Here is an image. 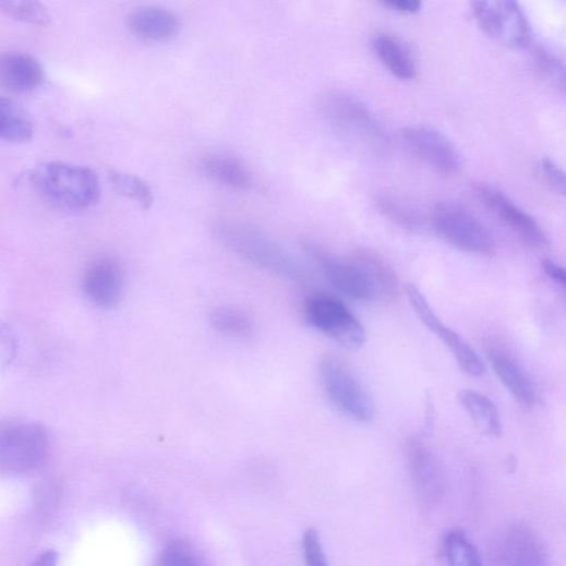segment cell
Returning a JSON list of instances; mask_svg holds the SVG:
<instances>
[{
    "instance_id": "cell-1",
    "label": "cell",
    "mask_w": 566,
    "mask_h": 566,
    "mask_svg": "<svg viewBox=\"0 0 566 566\" xmlns=\"http://www.w3.org/2000/svg\"><path fill=\"white\" fill-rule=\"evenodd\" d=\"M213 231L234 255L260 268L298 282L308 281V270L278 242L261 230L234 220L214 222Z\"/></svg>"
},
{
    "instance_id": "cell-2",
    "label": "cell",
    "mask_w": 566,
    "mask_h": 566,
    "mask_svg": "<svg viewBox=\"0 0 566 566\" xmlns=\"http://www.w3.org/2000/svg\"><path fill=\"white\" fill-rule=\"evenodd\" d=\"M39 194L53 206L67 212H81L95 206L101 196L97 174L87 167L50 161L32 176Z\"/></svg>"
},
{
    "instance_id": "cell-3",
    "label": "cell",
    "mask_w": 566,
    "mask_h": 566,
    "mask_svg": "<svg viewBox=\"0 0 566 566\" xmlns=\"http://www.w3.org/2000/svg\"><path fill=\"white\" fill-rule=\"evenodd\" d=\"M321 110L323 117L363 153L373 157L388 154L389 140L385 130L359 98L332 93L322 99Z\"/></svg>"
},
{
    "instance_id": "cell-4",
    "label": "cell",
    "mask_w": 566,
    "mask_h": 566,
    "mask_svg": "<svg viewBox=\"0 0 566 566\" xmlns=\"http://www.w3.org/2000/svg\"><path fill=\"white\" fill-rule=\"evenodd\" d=\"M431 224L447 244L459 251L482 256L496 252V240L490 228L455 203L436 204L431 213Z\"/></svg>"
},
{
    "instance_id": "cell-5",
    "label": "cell",
    "mask_w": 566,
    "mask_h": 566,
    "mask_svg": "<svg viewBox=\"0 0 566 566\" xmlns=\"http://www.w3.org/2000/svg\"><path fill=\"white\" fill-rule=\"evenodd\" d=\"M309 325L344 348L357 351L366 341V334L357 316L341 301L327 296H312L303 304Z\"/></svg>"
},
{
    "instance_id": "cell-6",
    "label": "cell",
    "mask_w": 566,
    "mask_h": 566,
    "mask_svg": "<svg viewBox=\"0 0 566 566\" xmlns=\"http://www.w3.org/2000/svg\"><path fill=\"white\" fill-rule=\"evenodd\" d=\"M318 371L323 387L342 412L362 423L374 419L371 395L342 362L327 358L320 363Z\"/></svg>"
},
{
    "instance_id": "cell-7",
    "label": "cell",
    "mask_w": 566,
    "mask_h": 566,
    "mask_svg": "<svg viewBox=\"0 0 566 566\" xmlns=\"http://www.w3.org/2000/svg\"><path fill=\"white\" fill-rule=\"evenodd\" d=\"M473 12L481 29L510 48L530 41V26L518 0H473Z\"/></svg>"
},
{
    "instance_id": "cell-8",
    "label": "cell",
    "mask_w": 566,
    "mask_h": 566,
    "mask_svg": "<svg viewBox=\"0 0 566 566\" xmlns=\"http://www.w3.org/2000/svg\"><path fill=\"white\" fill-rule=\"evenodd\" d=\"M48 444L47 432L37 424H5L0 430V463L10 471L32 470L44 460Z\"/></svg>"
},
{
    "instance_id": "cell-9",
    "label": "cell",
    "mask_w": 566,
    "mask_h": 566,
    "mask_svg": "<svg viewBox=\"0 0 566 566\" xmlns=\"http://www.w3.org/2000/svg\"><path fill=\"white\" fill-rule=\"evenodd\" d=\"M407 149L438 174L451 178L462 169L463 160L455 144L439 131L427 127H410L402 131Z\"/></svg>"
},
{
    "instance_id": "cell-10",
    "label": "cell",
    "mask_w": 566,
    "mask_h": 566,
    "mask_svg": "<svg viewBox=\"0 0 566 566\" xmlns=\"http://www.w3.org/2000/svg\"><path fill=\"white\" fill-rule=\"evenodd\" d=\"M303 251L316 264L323 276L345 296L363 302L377 301L365 274L350 256L341 258L314 244H304Z\"/></svg>"
},
{
    "instance_id": "cell-11",
    "label": "cell",
    "mask_w": 566,
    "mask_h": 566,
    "mask_svg": "<svg viewBox=\"0 0 566 566\" xmlns=\"http://www.w3.org/2000/svg\"><path fill=\"white\" fill-rule=\"evenodd\" d=\"M473 193L479 202L511 229L527 245L544 249L549 245L545 231L539 222L518 207L506 194L489 184H475Z\"/></svg>"
},
{
    "instance_id": "cell-12",
    "label": "cell",
    "mask_w": 566,
    "mask_h": 566,
    "mask_svg": "<svg viewBox=\"0 0 566 566\" xmlns=\"http://www.w3.org/2000/svg\"><path fill=\"white\" fill-rule=\"evenodd\" d=\"M407 293L418 316L450 350L463 372L472 377L486 374V365L481 358L466 340L444 325L422 291L414 285H408Z\"/></svg>"
},
{
    "instance_id": "cell-13",
    "label": "cell",
    "mask_w": 566,
    "mask_h": 566,
    "mask_svg": "<svg viewBox=\"0 0 566 566\" xmlns=\"http://www.w3.org/2000/svg\"><path fill=\"white\" fill-rule=\"evenodd\" d=\"M83 289L86 297L98 308H118L124 300L127 289L122 263L111 256L99 258L86 272Z\"/></svg>"
},
{
    "instance_id": "cell-14",
    "label": "cell",
    "mask_w": 566,
    "mask_h": 566,
    "mask_svg": "<svg viewBox=\"0 0 566 566\" xmlns=\"http://www.w3.org/2000/svg\"><path fill=\"white\" fill-rule=\"evenodd\" d=\"M409 462L414 487L421 501L431 506L438 503L443 494V475L434 454L422 441L409 443Z\"/></svg>"
},
{
    "instance_id": "cell-15",
    "label": "cell",
    "mask_w": 566,
    "mask_h": 566,
    "mask_svg": "<svg viewBox=\"0 0 566 566\" xmlns=\"http://www.w3.org/2000/svg\"><path fill=\"white\" fill-rule=\"evenodd\" d=\"M0 80L11 93L28 94L44 84L45 72L39 61L31 55L11 51L0 59Z\"/></svg>"
},
{
    "instance_id": "cell-16",
    "label": "cell",
    "mask_w": 566,
    "mask_h": 566,
    "mask_svg": "<svg viewBox=\"0 0 566 566\" xmlns=\"http://www.w3.org/2000/svg\"><path fill=\"white\" fill-rule=\"evenodd\" d=\"M489 359L502 383L522 406L532 407L537 400V392L527 371L517 359L501 347L489 349Z\"/></svg>"
},
{
    "instance_id": "cell-17",
    "label": "cell",
    "mask_w": 566,
    "mask_h": 566,
    "mask_svg": "<svg viewBox=\"0 0 566 566\" xmlns=\"http://www.w3.org/2000/svg\"><path fill=\"white\" fill-rule=\"evenodd\" d=\"M498 558L508 565H544L547 553L539 537L530 529L516 527L509 530L497 545Z\"/></svg>"
},
{
    "instance_id": "cell-18",
    "label": "cell",
    "mask_w": 566,
    "mask_h": 566,
    "mask_svg": "<svg viewBox=\"0 0 566 566\" xmlns=\"http://www.w3.org/2000/svg\"><path fill=\"white\" fill-rule=\"evenodd\" d=\"M129 31L135 36L154 41L174 38L181 29L179 17L172 12L158 8H142L127 19Z\"/></svg>"
},
{
    "instance_id": "cell-19",
    "label": "cell",
    "mask_w": 566,
    "mask_h": 566,
    "mask_svg": "<svg viewBox=\"0 0 566 566\" xmlns=\"http://www.w3.org/2000/svg\"><path fill=\"white\" fill-rule=\"evenodd\" d=\"M350 257L361 267L372 285L377 301L392 302L400 292L398 277L392 266L377 253L359 249Z\"/></svg>"
},
{
    "instance_id": "cell-20",
    "label": "cell",
    "mask_w": 566,
    "mask_h": 566,
    "mask_svg": "<svg viewBox=\"0 0 566 566\" xmlns=\"http://www.w3.org/2000/svg\"><path fill=\"white\" fill-rule=\"evenodd\" d=\"M458 401L481 434L490 437L502 436L503 424L499 412L487 396L462 389L458 393Z\"/></svg>"
},
{
    "instance_id": "cell-21",
    "label": "cell",
    "mask_w": 566,
    "mask_h": 566,
    "mask_svg": "<svg viewBox=\"0 0 566 566\" xmlns=\"http://www.w3.org/2000/svg\"><path fill=\"white\" fill-rule=\"evenodd\" d=\"M371 47L378 60L399 80L410 81L417 76V67L410 52L397 39L386 34H377Z\"/></svg>"
},
{
    "instance_id": "cell-22",
    "label": "cell",
    "mask_w": 566,
    "mask_h": 566,
    "mask_svg": "<svg viewBox=\"0 0 566 566\" xmlns=\"http://www.w3.org/2000/svg\"><path fill=\"white\" fill-rule=\"evenodd\" d=\"M202 172L210 180L232 190H248L252 178L248 169L233 157L209 155L203 158Z\"/></svg>"
},
{
    "instance_id": "cell-23",
    "label": "cell",
    "mask_w": 566,
    "mask_h": 566,
    "mask_svg": "<svg viewBox=\"0 0 566 566\" xmlns=\"http://www.w3.org/2000/svg\"><path fill=\"white\" fill-rule=\"evenodd\" d=\"M374 203L377 212L397 227L410 232L422 230L424 218L410 203L387 193L376 195Z\"/></svg>"
},
{
    "instance_id": "cell-24",
    "label": "cell",
    "mask_w": 566,
    "mask_h": 566,
    "mask_svg": "<svg viewBox=\"0 0 566 566\" xmlns=\"http://www.w3.org/2000/svg\"><path fill=\"white\" fill-rule=\"evenodd\" d=\"M0 135L3 140L23 144L34 137V125L26 113L12 100L0 99Z\"/></svg>"
},
{
    "instance_id": "cell-25",
    "label": "cell",
    "mask_w": 566,
    "mask_h": 566,
    "mask_svg": "<svg viewBox=\"0 0 566 566\" xmlns=\"http://www.w3.org/2000/svg\"><path fill=\"white\" fill-rule=\"evenodd\" d=\"M212 327L227 336L248 337L254 330V322L251 315L236 306H218L209 314Z\"/></svg>"
},
{
    "instance_id": "cell-26",
    "label": "cell",
    "mask_w": 566,
    "mask_h": 566,
    "mask_svg": "<svg viewBox=\"0 0 566 566\" xmlns=\"http://www.w3.org/2000/svg\"><path fill=\"white\" fill-rule=\"evenodd\" d=\"M442 550L445 558L451 565L477 566L482 564L477 547L460 530H451L445 534Z\"/></svg>"
},
{
    "instance_id": "cell-27",
    "label": "cell",
    "mask_w": 566,
    "mask_h": 566,
    "mask_svg": "<svg viewBox=\"0 0 566 566\" xmlns=\"http://www.w3.org/2000/svg\"><path fill=\"white\" fill-rule=\"evenodd\" d=\"M0 8L14 21L32 25L47 26L50 15L41 0H0Z\"/></svg>"
},
{
    "instance_id": "cell-28",
    "label": "cell",
    "mask_w": 566,
    "mask_h": 566,
    "mask_svg": "<svg viewBox=\"0 0 566 566\" xmlns=\"http://www.w3.org/2000/svg\"><path fill=\"white\" fill-rule=\"evenodd\" d=\"M110 183L121 196L135 201L142 208L153 206L154 196L150 188L140 178L125 172H111Z\"/></svg>"
},
{
    "instance_id": "cell-29",
    "label": "cell",
    "mask_w": 566,
    "mask_h": 566,
    "mask_svg": "<svg viewBox=\"0 0 566 566\" xmlns=\"http://www.w3.org/2000/svg\"><path fill=\"white\" fill-rule=\"evenodd\" d=\"M535 64L547 83L558 93L566 96V65L543 50L537 52Z\"/></svg>"
},
{
    "instance_id": "cell-30",
    "label": "cell",
    "mask_w": 566,
    "mask_h": 566,
    "mask_svg": "<svg viewBox=\"0 0 566 566\" xmlns=\"http://www.w3.org/2000/svg\"><path fill=\"white\" fill-rule=\"evenodd\" d=\"M539 167L549 189L555 195L566 198V172L549 156L541 158Z\"/></svg>"
},
{
    "instance_id": "cell-31",
    "label": "cell",
    "mask_w": 566,
    "mask_h": 566,
    "mask_svg": "<svg viewBox=\"0 0 566 566\" xmlns=\"http://www.w3.org/2000/svg\"><path fill=\"white\" fill-rule=\"evenodd\" d=\"M304 558L310 566H327L328 561L323 552L321 539L315 528H309L302 539Z\"/></svg>"
},
{
    "instance_id": "cell-32",
    "label": "cell",
    "mask_w": 566,
    "mask_h": 566,
    "mask_svg": "<svg viewBox=\"0 0 566 566\" xmlns=\"http://www.w3.org/2000/svg\"><path fill=\"white\" fill-rule=\"evenodd\" d=\"M200 563L191 547L182 542L169 544L160 556V564L165 565H194Z\"/></svg>"
},
{
    "instance_id": "cell-33",
    "label": "cell",
    "mask_w": 566,
    "mask_h": 566,
    "mask_svg": "<svg viewBox=\"0 0 566 566\" xmlns=\"http://www.w3.org/2000/svg\"><path fill=\"white\" fill-rule=\"evenodd\" d=\"M381 2L401 14H416L422 8V0H381Z\"/></svg>"
},
{
    "instance_id": "cell-34",
    "label": "cell",
    "mask_w": 566,
    "mask_h": 566,
    "mask_svg": "<svg viewBox=\"0 0 566 566\" xmlns=\"http://www.w3.org/2000/svg\"><path fill=\"white\" fill-rule=\"evenodd\" d=\"M544 274L556 285L566 290V268L554 263L551 260H544L542 263Z\"/></svg>"
},
{
    "instance_id": "cell-35",
    "label": "cell",
    "mask_w": 566,
    "mask_h": 566,
    "mask_svg": "<svg viewBox=\"0 0 566 566\" xmlns=\"http://www.w3.org/2000/svg\"><path fill=\"white\" fill-rule=\"evenodd\" d=\"M16 342L12 332L2 327V364L11 363L15 356Z\"/></svg>"
},
{
    "instance_id": "cell-36",
    "label": "cell",
    "mask_w": 566,
    "mask_h": 566,
    "mask_svg": "<svg viewBox=\"0 0 566 566\" xmlns=\"http://www.w3.org/2000/svg\"><path fill=\"white\" fill-rule=\"evenodd\" d=\"M57 555L53 551H48L39 556L38 561L35 562L37 565H52L56 563Z\"/></svg>"
}]
</instances>
